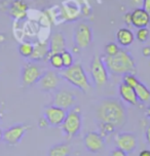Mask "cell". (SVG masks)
<instances>
[{
    "label": "cell",
    "instance_id": "obj_15",
    "mask_svg": "<svg viewBox=\"0 0 150 156\" xmlns=\"http://www.w3.org/2000/svg\"><path fill=\"white\" fill-rule=\"evenodd\" d=\"M60 12L62 16L63 21L65 22H74L80 16V7L74 2L73 0H68L67 3H63L61 5Z\"/></svg>",
    "mask_w": 150,
    "mask_h": 156
},
{
    "label": "cell",
    "instance_id": "obj_24",
    "mask_svg": "<svg viewBox=\"0 0 150 156\" xmlns=\"http://www.w3.org/2000/svg\"><path fill=\"white\" fill-rule=\"evenodd\" d=\"M48 60L49 64H51V66L54 69H57V70L63 69V61H62V55H61V54L49 55Z\"/></svg>",
    "mask_w": 150,
    "mask_h": 156
},
{
    "label": "cell",
    "instance_id": "obj_16",
    "mask_svg": "<svg viewBox=\"0 0 150 156\" xmlns=\"http://www.w3.org/2000/svg\"><path fill=\"white\" fill-rule=\"evenodd\" d=\"M49 55L52 54H62L63 51H67L66 46V38L63 32L57 31L54 32L49 38Z\"/></svg>",
    "mask_w": 150,
    "mask_h": 156
},
{
    "label": "cell",
    "instance_id": "obj_6",
    "mask_svg": "<svg viewBox=\"0 0 150 156\" xmlns=\"http://www.w3.org/2000/svg\"><path fill=\"white\" fill-rule=\"evenodd\" d=\"M44 71H45L44 68L39 63L30 61V62L25 64L24 67L22 68V82L26 86L34 85L38 82V80L42 76Z\"/></svg>",
    "mask_w": 150,
    "mask_h": 156
},
{
    "label": "cell",
    "instance_id": "obj_33",
    "mask_svg": "<svg viewBox=\"0 0 150 156\" xmlns=\"http://www.w3.org/2000/svg\"><path fill=\"white\" fill-rule=\"evenodd\" d=\"M142 54H143L144 57L149 58V57H150V46H145V47H143Z\"/></svg>",
    "mask_w": 150,
    "mask_h": 156
},
{
    "label": "cell",
    "instance_id": "obj_29",
    "mask_svg": "<svg viewBox=\"0 0 150 156\" xmlns=\"http://www.w3.org/2000/svg\"><path fill=\"white\" fill-rule=\"evenodd\" d=\"M110 156H127V154L126 152H123V150L115 148L114 150H112L110 153Z\"/></svg>",
    "mask_w": 150,
    "mask_h": 156
},
{
    "label": "cell",
    "instance_id": "obj_31",
    "mask_svg": "<svg viewBox=\"0 0 150 156\" xmlns=\"http://www.w3.org/2000/svg\"><path fill=\"white\" fill-rule=\"evenodd\" d=\"M130 4L133 6H135L136 8L138 7H142V4H143V0H130Z\"/></svg>",
    "mask_w": 150,
    "mask_h": 156
},
{
    "label": "cell",
    "instance_id": "obj_13",
    "mask_svg": "<svg viewBox=\"0 0 150 156\" xmlns=\"http://www.w3.org/2000/svg\"><path fill=\"white\" fill-rule=\"evenodd\" d=\"M85 149L91 153H99L105 147V140L99 132H88L83 138Z\"/></svg>",
    "mask_w": 150,
    "mask_h": 156
},
{
    "label": "cell",
    "instance_id": "obj_28",
    "mask_svg": "<svg viewBox=\"0 0 150 156\" xmlns=\"http://www.w3.org/2000/svg\"><path fill=\"white\" fill-rule=\"evenodd\" d=\"M119 46L117 43L110 42L105 46V55H114L119 51Z\"/></svg>",
    "mask_w": 150,
    "mask_h": 156
},
{
    "label": "cell",
    "instance_id": "obj_18",
    "mask_svg": "<svg viewBox=\"0 0 150 156\" xmlns=\"http://www.w3.org/2000/svg\"><path fill=\"white\" fill-rule=\"evenodd\" d=\"M49 57V45L48 42L45 41H40L34 44V48H33V52L30 57V61L32 62H42V61L46 60Z\"/></svg>",
    "mask_w": 150,
    "mask_h": 156
},
{
    "label": "cell",
    "instance_id": "obj_11",
    "mask_svg": "<svg viewBox=\"0 0 150 156\" xmlns=\"http://www.w3.org/2000/svg\"><path fill=\"white\" fill-rule=\"evenodd\" d=\"M76 103V97L72 91L64 88H58L54 91V98H52V105L60 107L67 111L75 106Z\"/></svg>",
    "mask_w": 150,
    "mask_h": 156
},
{
    "label": "cell",
    "instance_id": "obj_20",
    "mask_svg": "<svg viewBox=\"0 0 150 156\" xmlns=\"http://www.w3.org/2000/svg\"><path fill=\"white\" fill-rule=\"evenodd\" d=\"M135 35L129 28H120L116 32V40L119 45L123 47H127L134 42Z\"/></svg>",
    "mask_w": 150,
    "mask_h": 156
},
{
    "label": "cell",
    "instance_id": "obj_30",
    "mask_svg": "<svg viewBox=\"0 0 150 156\" xmlns=\"http://www.w3.org/2000/svg\"><path fill=\"white\" fill-rule=\"evenodd\" d=\"M38 125H39L40 129H45V127H48V126H51L49 123L48 122V120H46L44 117H42V118L39 119V121H38Z\"/></svg>",
    "mask_w": 150,
    "mask_h": 156
},
{
    "label": "cell",
    "instance_id": "obj_23",
    "mask_svg": "<svg viewBox=\"0 0 150 156\" xmlns=\"http://www.w3.org/2000/svg\"><path fill=\"white\" fill-rule=\"evenodd\" d=\"M33 48H34V44L29 42V41H25V42H22L20 45H19L18 49L22 57L29 58L33 52Z\"/></svg>",
    "mask_w": 150,
    "mask_h": 156
},
{
    "label": "cell",
    "instance_id": "obj_40",
    "mask_svg": "<svg viewBox=\"0 0 150 156\" xmlns=\"http://www.w3.org/2000/svg\"><path fill=\"white\" fill-rule=\"evenodd\" d=\"M149 16H150V12H149Z\"/></svg>",
    "mask_w": 150,
    "mask_h": 156
},
{
    "label": "cell",
    "instance_id": "obj_1",
    "mask_svg": "<svg viewBox=\"0 0 150 156\" xmlns=\"http://www.w3.org/2000/svg\"><path fill=\"white\" fill-rule=\"evenodd\" d=\"M99 123L110 124L115 129L124 126L127 121L126 105L117 98H104L99 103L96 110Z\"/></svg>",
    "mask_w": 150,
    "mask_h": 156
},
{
    "label": "cell",
    "instance_id": "obj_37",
    "mask_svg": "<svg viewBox=\"0 0 150 156\" xmlns=\"http://www.w3.org/2000/svg\"><path fill=\"white\" fill-rule=\"evenodd\" d=\"M146 116L148 117V118H150V106L147 107V109H146Z\"/></svg>",
    "mask_w": 150,
    "mask_h": 156
},
{
    "label": "cell",
    "instance_id": "obj_22",
    "mask_svg": "<svg viewBox=\"0 0 150 156\" xmlns=\"http://www.w3.org/2000/svg\"><path fill=\"white\" fill-rule=\"evenodd\" d=\"M136 94H137L138 101L142 103H147L150 101V90L142 82H139L135 87Z\"/></svg>",
    "mask_w": 150,
    "mask_h": 156
},
{
    "label": "cell",
    "instance_id": "obj_38",
    "mask_svg": "<svg viewBox=\"0 0 150 156\" xmlns=\"http://www.w3.org/2000/svg\"><path fill=\"white\" fill-rule=\"evenodd\" d=\"M2 138H3V132H2V129H0V141L2 140Z\"/></svg>",
    "mask_w": 150,
    "mask_h": 156
},
{
    "label": "cell",
    "instance_id": "obj_21",
    "mask_svg": "<svg viewBox=\"0 0 150 156\" xmlns=\"http://www.w3.org/2000/svg\"><path fill=\"white\" fill-rule=\"evenodd\" d=\"M70 152V145L67 143H59L51 147L48 151V156H69Z\"/></svg>",
    "mask_w": 150,
    "mask_h": 156
},
{
    "label": "cell",
    "instance_id": "obj_9",
    "mask_svg": "<svg viewBox=\"0 0 150 156\" xmlns=\"http://www.w3.org/2000/svg\"><path fill=\"white\" fill-rule=\"evenodd\" d=\"M61 75L54 70H45L40 79L36 84L38 85L39 90L45 93H52L59 88L61 83Z\"/></svg>",
    "mask_w": 150,
    "mask_h": 156
},
{
    "label": "cell",
    "instance_id": "obj_35",
    "mask_svg": "<svg viewBox=\"0 0 150 156\" xmlns=\"http://www.w3.org/2000/svg\"><path fill=\"white\" fill-rule=\"evenodd\" d=\"M138 156H150V150L144 149V150H142V151H140Z\"/></svg>",
    "mask_w": 150,
    "mask_h": 156
},
{
    "label": "cell",
    "instance_id": "obj_12",
    "mask_svg": "<svg viewBox=\"0 0 150 156\" xmlns=\"http://www.w3.org/2000/svg\"><path fill=\"white\" fill-rule=\"evenodd\" d=\"M44 118L48 120L51 126H61L67 115V111L55 105L46 106L43 110Z\"/></svg>",
    "mask_w": 150,
    "mask_h": 156
},
{
    "label": "cell",
    "instance_id": "obj_19",
    "mask_svg": "<svg viewBox=\"0 0 150 156\" xmlns=\"http://www.w3.org/2000/svg\"><path fill=\"white\" fill-rule=\"evenodd\" d=\"M118 91H119V96H120L121 100H123L126 104H129L132 106L138 105L139 101H138V98H137V94H136L134 87L129 86V85H127L126 83L121 82L120 84H119Z\"/></svg>",
    "mask_w": 150,
    "mask_h": 156
},
{
    "label": "cell",
    "instance_id": "obj_34",
    "mask_svg": "<svg viewBox=\"0 0 150 156\" xmlns=\"http://www.w3.org/2000/svg\"><path fill=\"white\" fill-rule=\"evenodd\" d=\"M145 138H146L147 143L150 145V124L146 127V129H145Z\"/></svg>",
    "mask_w": 150,
    "mask_h": 156
},
{
    "label": "cell",
    "instance_id": "obj_32",
    "mask_svg": "<svg viewBox=\"0 0 150 156\" xmlns=\"http://www.w3.org/2000/svg\"><path fill=\"white\" fill-rule=\"evenodd\" d=\"M142 8L143 9H145L148 13L150 12V0H143Z\"/></svg>",
    "mask_w": 150,
    "mask_h": 156
},
{
    "label": "cell",
    "instance_id": "obj_7",
    "mask_svg": "<svg viewBox=\"0 0 150 156\" xmlns=\"http://www.w3.org/2000/svg\"><path fill=\"white\" fill-rule=\"evenodd\" d=\"M1 4L2 10L6 12L8 16L16 21L26 19L29 10V5L25 0H3Z\"/></svg>",
    "mask_w": 150,
    "mask_h": 156
},
{
    "label": "cell",
    "instance_id": "obj_39",
    "mask_svg": "<svg viewBox=\"0 0 150 156\" xmlns=\"http://www.w3.org/2000/svg\"><path fill=\"white\" fill-rule=\"evenodd\" d=\"M37 1H40V0H37Z\"/></svg>",
    "mask_w": 150,
    "mask_h": 156
},
{
    "label": "cell",
    "instance_id": "obj_8",
    "mask_svg": "<svg viewBox=\"0 0 150 156\" xmlns=\"http://www.w3.org/2000/svg\"><path fill=\"white\" fill-rule=\"evenodd\" d=\"M74 45L78 48H87L93 41V32L90 25L87 23H78L73 32Z\"/></svg>",
    "mask_w": 150,
    "mask_h": 156
},
{
    "label": "cell",
    "instance_id": "obj_36",
    "mask_svg": "<svg viewBox=\"0 0 150 156\" xmlns=\"http://www.w3.org/2000/svg\"><path fill=\"white\" fill-rule=\"evenodd\" d=\"M124 19H126V23L130 25V13H127V15L124 16Z\"/></svg>",
    "mask_w": 150,
    "mask_h": 156
},
{
    "label": "cell",
    "instance_id": "obj_4",
    "mask_svg": "<svg viewBox=\"0 0 150 156\" xmlns=\"http://www.w3.org/2000/svg\"><path fill=\"white\" fill-rule=\"evenodd\" d=\"M82 119H81V110L79 106H74L67 112L66 118L61 125L64 135L68 139H73L81 130Z\"/></svg>",
    "mask_w": 150,
    "mask_h": 156
},
{
    "label": "cell",
    "instance_id": "obj_27",
    "mask_svg": "<svg viewBox=\"0 0 150 156\" xmlns=\"http://www.w3.org/2000/svg\"><path fill=\"white\" fill-rule=\"evenodd\" d=\"M149 34H150V31L148 28H141L139 29L137 33H136V37L140 42H146L149 38Z\"/></svg>",
    "mask_w": 150,
    "mask_h": 156
},
{
    "label": "cell",
    "instance_id": "obj_2",
    "mask_svg": "<svg viewBox=\"0 0 150 156\" xmlns=\"http://www.w3.org/2000/svg\"><path fill=\"white\" fill-rule=\"evenodd\" d=\"M102 58L108 71L113 75L134 74L136 72L134 58L124 49H119V51L114 55H104Z\"/></svg>",
    "mask_w": 150,
    "mask_h": 156
},
{
    "label": "cell",
    "instance_id": "obj_14",
    "mask_svg": "<svg viewBox=\"0 0 150 156\" xmlns=\"http://www.w3.org/2000/svg\"><path fill=\"white\" fill-rule=\"evenodd\" d=\"M29 129V126L26 124H16L12 125L9 129H7L3 133V140L5 143L10 145V146H15L18 145L21 142V140L23 139V136H25V133Z\"/></svg>",
    "mask_w": 150,
    "mask_h": 156
},
{
    "label": "cell",
    "instance_id": "obj_17",
    "mask_svg": "<svg viewBox=\"0 0 150 156\" xmlns=\"http://www.w3.org/2000/svg\"><path fill=\"white\" fill-rule=\"evenodd\" d=\"M130 25L134 27L141 29V28H147L150 25V16L149 13L143 9L142 7L135 8L130 12Z\"/></svg>",
    "mask_w": 150,
    "mask_h": 156
},
{
    "label": "cell",
    "instance_id": "obj_3",
    "mask_svg": "<svg viewBox=\"0 0 150 156\" xmlns=\"http://www.w3.org/2000/svg\"><path fill=\"white\" fill-rule=\"evenodd\" d=\"M61 77L68 83L87 94L91 88V83L84 68L80 63H74L69 68H64L61 71Z\"/></svg>",
    "mask_w": 150,
    "mask_h": 156
},
{
    "label": "cell",
    "instance_id": "obj_10",
    "mask_svg": "<svg viewBox=\"0 0 150 156\" xmlns=\"http://www.w3.org/2000/svg\"><path fill=\"white\" fill-rule=\"evenodd\" d=\"M114 143L116 145V148L123 150L127 154H130L137 148L138 139L137 136L133 133H119L114 136Z\"/></svg>",
    "mask_w": 150,
    "mask_h": 156
},
{
    "label": "cell",
    "instance_id": "obj_25",
    "mask_svg": "<svg viewBox=\"0 0 150 156\" xmlns=\"http://www.w3.org/2000/svg\"><path fill=\"white\" fill-rule=\"evenodd\" d=\"M61 55H62V61H63V68H69V67H71L74 64L73 55H72L70 51H65L61 54Z\"/></svg>",
    "mask_w": 150,
    "mask_h": 156
},
{
    "label": "cell",
    "instance_id": "obj_26",
    "mask_svg": "<svg viewBox=\"0 0 150 156\" xmlns=\"http://www.w3.org/2000/svg\"><path fill=\"white\" fill-rule=\"evenodd\" d=\"M123 82L126 83L127 85L132 86V87L135 88L136 85H137L140 81H139V79L134 74H124V75H123Z\"/></svg>",
    "mask_w": 150,
    "mask_h": 156
},
{
    "label": "cell",
    "instance_id": "obj_5",
    "mask_svg": "<svg viewBox=\"0 0 150 156\" xmlns=\"http://www.w3.org/2000/svg\"><path fill=\"white\" fill-rule=\"evenodd\" d=\"M90 73L91 81L97 87H101L107 84L109 81V71L105 66L103 58L100 55H95L91 58L90 65Z\"/></svg>",
    "mask_w": 150,
    "mask_h": 156
}]
</instances>
